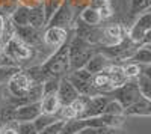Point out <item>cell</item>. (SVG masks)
I'll return each instance as SVG.
<instances>
[{
  "mask_svg": "<svg viewBox=\"0 0 151 134\" xmlns=\"http://www.w3.org/2000/svg\"><path fill=\"white\" fill-rule=\"evenodd\" d=\"M68 41L65 44H62L58 50H55L52 54H50L42 65H40V68L42 71V74L45 76V78H48V77L62 78V77H67L70 74Z\"/></svg>",
  "mask_w": 151,
  "mask_h": 134,
  "instance_id": "obj_1",
  "label": "cell"
},
{
  "mask_svg": "<svg viewBox=\"0 0 151 134\" xmlns=\"http://www.w3.org/2000/svg\"><path fill=\"white\" fill-rule=\"evenodd\" d=\"M5 53L9 59H12L14 62L20 66L21 63L24 62H29V60H32L35 57V48L29 47L27 44H24L23 41H20L17 36H12V38H9L5 44Z\"/></svg>",
  "mask_w": 151,
  "mask_h": 134,
  "instance_id": "obj_4",
  "label": "cell"
},
{
  "mask_svg": "<svg viewBox=\"0 0 151 134\" xmlns=\"http://www.w3.org/2000/svg\"><path fill=\"white\" fill-rule=\"evenodd\" d=\"M3 66H18L14 60L9 59L5 53V47H3V42L0 41V68H3ZM20 68V66H18Z\"/></svg>",
  "mask_w": 151,
  "mask_h": 134,
  "instance_id": "obj_29",
  "label": "cell"
},
{
  "mask_svg": "<svg viewBox=\"0 0 151 134\" xmlns=\"http://www.w3.org/2000/svg\"><path fill=\"white\" fill-rule=\"evenodd\" d=\"M74 21V6L71 0H64L60 8L53 14V17L48 20L45 27H62V29H70V26Z\"/></svg>",
  "mask_w": 151,
  "mask_h": 134,
  "instance_id": "obj_7",
  "label": "cell"
},
{
  "mask_svg": "<svg viewBox=\"0 0 151 134\" xmlns=\"http://www.w3.org/2000/svg\"><path fill=\"white\" fill-rule=\"evenodd\" d=\"M70 39V30L62 27H45L42 30V45L50 51H55Z\"/></svg>",
  "mask_w": 151,
  "mask_h": 134,
  "instance_id": "obj_8",
  "label": "cell"
},
{
  "mask_svg": "<svg viewBox=\"0 0 151 134\" xmlns=\"http://www.w3.org/2000/svg\"><path fill=\"white\" fill-rule=\"evenodd\" d=\"M5 23H6V18L3 14H0V41L3 38V32H5Z\"/></svg>",
  "mask_w": 151,
  "mask_h": 134,
  "instance_id": "obj_32",
  "label": "cell"
},
{
  "mask_svg": "<svg viewBox=\"0 0 151 134\" xmlns=\"http://www.w3.org/2000/svg\"><path fill=\"white\" fill-rule=\"evenodd\" d=\"M56 120H60V119L58 118V115H44V113H41L40 116L33 120V125H35V128L38 130V133H40L42 128H45L47 125L56 122Z\"/></svg>",
  "mask_w": 151,
  "mask_h": 134,
  "instance_id": "obj_25",
  "label": "cell"
},
{
  "mask_svg": "<svg viewBox=\"0 0 151 134\" xmlns=\"http://www.w3.org/2000/svg\"><path fill=\"white\" fill-rule=\"evenodd\" d=\"M107 96H110V98H115L124 108L125 107H129L130 104L136 103L137 100H141L144 98V96L141 95L139 89H137V84L134 80H127L122 86L116 88V89H113Z\"/></svg>",
  "mask_w": 151,
  "mask_h": 134,
  "instance_id": "obj_5",
  "label": "cell"
},
{
  "mask_svg": "<svg viewBox=\"0 0 151 134\" xmlns=\"http://www.w3.org/2000/svg\"><path fill=\"white\" fill-rule=\"evenodd\" d=\"M29 24L35 29H45V17L41 2H36L35 5L29 6Z\"/></svg>",
  "mask_w": 151,
  "mask_h": 134,
  "instance_id": "obj_15",
  "label": "cell"
},
{
  "mask_svg": "<svg viewBox=\"0 0 151 134\" xmlns=\"http://www.w3.org/2000/svg\"><path fill=\"white\" fill-rule=\"evenodd\" d=\"M56 95H58V100H59L60 105L64 107V105L71 104L76 98H77V96H79V92L76 91V88L70 83V80H68L67 77H62L60 81H59V86H58Z\"/></svg>",
  "mask_w": 151,
  "mask_h": 134,
  "instance_id": "obj_12",
  "label": "cell"
},
{
  "mask_svg": "<svg viewBox=\"0 0 151 134\" xmlns=\"http://www.w3.org/2000/svg\"><path fill=\"white\" fill-rule=\"evenodd\" d=\"M15 36L24 44H27L29 47L35 48V50H38L42 45V30L32 27L30 24L15 27Z\"/></svg>",
  "mask_w": 151,
  "mask_h": 134,
  "instance_id": "obj_9",
  "label": "cell"
},
{
  "mask_svg": "<svg viewBox=\"0 0 151 134\" xmlns=\"http://www.w3.org/2000/svg\"><path fill=\"white\" fill-rule=\"evenodd\" d=\"M88 6L97 9L100 14H101V17H103L104 21L115 14V12H113L115 9H113L110 0H89V5H88Z\"/></svg>",
  "mask_w": 151,
  "mask_h": 134,
  "instance_id": "obj_21",
  "label": "cell"
},
{
  "mask_svg": "<svg viewBox=\"0 0 151 134\" xmlns=\"http://www.w3.org/2000/svg\"><path fill=\"white\" fill-rule=\"evenodd\" d=\"M124 112V107L115 100V98H110L109 96V101L104 107V115H112V116H122Z\"/></svg>",
  "mask_w": 151,
  "mask_h": 134,
  "instance_id": "obj_26",
  "label": "cell"
},
{
  "mask_svg": "<svg viewBox=\"0 0 151 134\" xmlns=\"http://www.w3.org/2000/svg\"><path fill=\"white\" fill-rule=\"evenodd\" d=\"M122 116L124 118H127V116H145V118H148V116H151V103H150V100L141 98L136 103L130 104L129 107L124 108Z\"/></svg>",
  "mask_w": 151,
  "mask_h": 134,
  "instance_id": "obj_13",
  "label": "cell"
},
{
  "mask_svg": "<svg viewBox=\"0 0 151 134\" xmlns=\"http://www.w3.org/2000/svg\"><path fill=\"white\" fill-rule=\"evenodd\" d=\"M122 72L127 80H136L142 72L150 68V65H141V63H134V62H127L125 65H121Z\"/></svg>",
  "mask_w": 151,
  "mask_h": 134,
  "instance_id": "obj_22",
  "label": "cell"
},
{
  "mask_svg": "<svg viewBox=\"0 0 151 134\" xmlns=\"http://www.w3.org/2000/svg\"><path fill=\"white\" fill-rule=\"evenodd\" d=\"M118 128L112 127H88L82 130L79 134H118Z\"/></svg>",
  "mask_w": 151,
  "mask_h": 134,
  "instance_id": "obj_27",
  "label": "cell"
},
{
  "mask_svg": "<svg viewBox=\"0 0 151 134\" xmlns=\"http://www.w3.org/2000/svg\"><path fill=\"white\" fill-rule=\"evenodd\" d=\"M17 130L18 134H38V130L35 128L33 122H18Z\"/></svg>",
  "mask_w": 151,
  "mask_h": 134,
  "instance_id": "obj_30",
  "label": "cell"
},
{
  "mask_svg": "<svg viewBox=\"0 0 151 134\" xmlns=\"http://www.w3.org/2000/svg\"><path fill=\"white\" fill-rule=\"evenodd\" d=\"M62 125H64V120H56V122H53V124L47 125L45 128H42L38 134H59Z\"/></svg>",
  "mask_w": 151,
  "mask_h": 134,
  "instance_id": "obj_28",
  "label": "cell"
},
{
  "mask_svg": "<svg viewBox=\"0 0 151 134\" xmlns=\"http://www.w3.org/2000/svg\"><path fill=\"white\" fill-rule=\"evenodd\" d=\"M109 101V96L107 95H95L91 96L88 100L86 105H85V110L80 116V119H86V118H95L104 113V107Z\"/></svg>",
  "mask_w": 151,
  "mask_h": 134,
  "instance_id": "obj_11",
  "label": "cell"
},
{
  "mask_svg": "<svg viewBox=\"0 0 151 134\" xmlns=\"http://www.w3.org/2000/svg\"><path fill=\"white\" fill-rule=\"evenodd\" d=\"M129 29L121 23H110L101 27V38L97 47H113L127 38Z\"/></svg>",
  "mask_w": 151,
  "mask_h": 134,
  "instance_id": "obj_6",
  "label": "cell"
},
{
  "mask_svg": "<svg viewBox=\"0 0 151 134\" xmlns=\"http://www.w3.org/2000/svg\"><path fill=\"white\" fill-rule=\"evenodd\" d=\"M110 63H113L110 59H107L103 53H100V51H97L95 50V53L89 57V60L86 62V65L83 66L88 72H91V74H97V72H100V71H103L107 65H110Z\"/></svg>",
  "mask_w": 151,
  "mask_h": 134,
  "instance_id": "obj_14",
  "label": "cell"
},
{
  "mask_svg": "<svg viewBox=\"0 0 151 134\" xmlns=\"http://www.w3.org/2000/svg\"><path fill=\"white\" fill-rule=\"evenodd\" d=\"M42 9H44V17H45V24L48 20L53 17V14L60 8V5L64 3V0H42Z\"/></svg>",
  "mask_w": 151,
  "mask_h": 134,
  "instance_id": "obj_23",
  "label": "cell"
},
{
  "mask_svg": "<svg viewBox=\"0 0 151 134\" xmlns=\"http://www.w3.org/2000/svg\"><path fill=\"white\" fill-rule=\"evenodd\" d=\"M150 36H151V12L145 11L139 14L134 24L129 29L127 38L137 47H142V45H150Z\"/></svg>",
  "mask_w": 151,
  "mask_h": 134,
  "instance_id": "obj_3",
  "label": "cell"
},
{
  "mask_svg": "<svg viewBox=\"0 0 151 134\" xmlns=\"http://www.w3.org/2000/svg\"><path fill=\"white\" fill-rule=\"evenodd\" d=\"M127 60H129V62H134V63H141V65H150L151 63V50H150V45L137 47Z\"/></svg>",
  "mask_w": 151,
  "mask_h": 134,
  "instance_id": "obj_19",
  "label": "cell"
},
{
  "mask_svg": "<svg viewBox=\"0 0 151 134\" xmlns=\"http://www.w3.org/2000/svg\"><path fill=\"white\" fill-rule=\"evenodd\" d=\"M40 104H41V110H42L44 115H58L60 107H62L56 93L42 95L41 100H40Z\"/></svg>",
  "mask_w": 151,
  "mask_h": 134,
  "instance_id": "obj_16",
  "label": "cell"
},
{
  "mask_svg": "<svg viewBox=\"0 0 151 134\" xmlns=\"http://www.w3.org/2000/svg\"><path fill=\"white\" fill-rule=\"evenodd\" d=\"M150 6H151V0H130V15L134 17V15H139L145 11H150Z\"/></svg>",
  "mask_w": 151,
  "mask_h": 134,
  "instance_id": "obj_24",
  "label": "cell"
},
{
  "mask_svg": "<svg viewBox=\"0 0 151 134\" xmlns=\"http://www.w3.org/2000/svg\"><path fill=\"white\" fill-rule=\"evenodd\" d=\"M9 20L15 27L27 26L29 24V6L27 5H18L14 11L11 12Z\"/></svg>",
  "mask_w": 151,
  "mask_h": 134,
  "instance_id": "obj_18",
  "label": "cell"
},
{
  "mask_svg": "<svg viewBox=\"0 0 151 134\" xmlns=\"http://www.w3.org/2000/svg\"><path fill=\"white\" fill-rule=\"evenodd\" d=\"M79 20H80L82 23H85L86 26H92V27L100 26V24L104 21L103 17H101V14H100L97 9L91 8V6H86V8L80 12Z\"/></svg>",
  "mask_w": 151,
  "mask_h": 134,
  "instance_id": "obj_17",
  "label": "cell"
},
{
  "mask_svg": "<svg viewBox=\"0 0 151 134\" xmlns=\"http://www.w3.org/2000/svg\"><path fill=\"white\" fill-rule=\"evenodd\" d=\"M95 45L86 42L80 36H73L68 41V57H70V72L80 69L86 65L89 57L95 53Z\"/></svg>",
  "mask_w": 151,
  "mask_h": 134,
  "instance_id": "obj_2",
  "label": "cell"
},
{
  "mask_svg": "<svg viewBox=\"0 0 151 134\" xmlns=\"http://www.w3.org/2000/svg\"><path fill=\"white\" fill-rule=\"evenodd\" d=\"M18 122H6V124H0V134H18L17 130Z\"/></svg>",
  "mask_w": 151,
  "mask_h": 134,
  "instance_id": "obj_31",
  "label": "cell"
},
{
  "mask_svg": "<svg viewBox=\"0 0 151 134\" xmlns=\"http://www.w3.org/2000/svg\"><path fill=\"white\" fill-rule=\"evenodd\" d=\"M137 89H139L141 95L147 100H151V77H150V68H147L142 74L137 77L136 80Z\"/></svg>",
  "mask_w": 151,
  "mask_h": 134,
  "instance_id": "obj_20",
  "label": "cell"
},
{
  "mask_svg": "<svg viewBox=\"0 0 151 134\" xmlns=\"http://www.w3.org/2000/svg\"><path fill=\"white\" fill-rule=\"evenodd\" d=\"M41 113L42 110H41L40 101H33V103H27L17 107L14 113V119L15 122H33Z\"/></svg>",
  "mask_w": 151,
  "mask_h": 134,
  "instance_id": "obj_10",
  "label": "cell"
}]
</instances>
